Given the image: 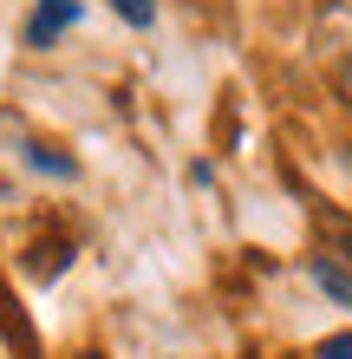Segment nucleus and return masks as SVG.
I'll list each match as a JSON object with an SVG mask.
<instances>
[{
  "label": "nucleus",
  "instance_id": "f257e3e1",
  "mask_svg": "<svg viewBox=\"0 0 352 359\" xmlns=\"http://www.w3.org/2000/svg\"><path fill=\"white\" fill-rule=\"evenodd\" d=\"M72 20H78V0H39L33 20H27V46H52Z\"/></svg>",
  "mask_w": 352,
  "mask_h": 359
},
{
  "label": "nucleus",
  "instance_id": "f03ea898",
  "mask_svg": "<svg viewBox=\"0 0 352 359\" xmlns=\"http://www.w3.org/2000/svg\"><path fill=\"white\" fill-rule=\"evenodd\" d=\"M0 327H7V340H13V353H20V359H39L33 327H27V313H20V301H13L7 287H0Z\"/></svg>",
  "mask_w": 352,
  "mask_h": 359
},
{
  "label": "nucleus",
  "instance_id": "7ed1b4c3",
  "mask_svg": "<svg viewBox=\"0 0 352 359\" xmlns=\"http://www.w3.org/2000/svg\"><path fill=\"white\" fill-rule=\"evenodd\" d=\"M66 262H72V242H39L33 255H27V274L52 281V274H66Z\"/></svg>",
  "mask_w": 352,
  "mask_h": 359
},
{
  "label": "nucleus",
  "instance_id": "20e7f679",
  "mask_svg": "<svg viewBox=\"0 0 352 359\" xmlns=\"http://www.w3.org/2000/svg\"><path fill=\"white\" fill-rule=\"evenodd\" d=\"M314 281H320L326 294H333L339 307H352V274H346L339 262H326V255H320V262H314Z\"/></svg>",
  "mask_w": 352,
  "mask_h": 359
},
{
  "label": "nucleus",
  "instance_id": "39448f33",
  "mask_svg": "<svg viewBox=\"0 0 352 359\" xmlns=\"http://www.w3.org/2000/svg\"><path fill=\"white\" fill-rule=\"evenodd\" d=\"M111 7L131 20V27H150V20H157V0H111Z\"/></svg>",
  "mask_w": 352,
  "mask_h": 359
},
{
  "label": "nucleus",
  "instance_id": "423d86ee",
  "mask_svg": "<svg viewBox=\"0 0 352 359\" xmlns=\"http://www.w3.org/2000/svg\"><path fill=\"white\" fill-rule=\"evenodd\" d=\"M33 163H39V170H52V177H72V170H78L72 157H59V151H46V144H33Z\"/></svg>",
  "mask_w": 352,
  "mask_h": 359
},
{
  "label": "nucleus",
  "instance_id": "0eeeda50",
  "mask_svg": "<svg viewBox=\"0 0 352 359\" xmlns=\"http://www.w3.org/2000/svg\"><path fill=\"white\" fill-rule=\"evenodd\" d=\"M320 359H352V333H333V340H320Z\"/></svg>",
  "mask_w": 352,
  "mask_h": 359
},
{
  "label": "nucleus",
  "instance_id": "6e6552de",
  "mask_svg": "<svg viewBox=\"0 0 352 359\" xmlns=\"http://www.w3.org/2000/svg\"><path fill=\"white\" fill-rule=\"evenodd\" d=\"M85 359H105V353H85Z\"/></svg>",
  "mask_w": 352,
  "mask_h": 359
}]
</instances>
